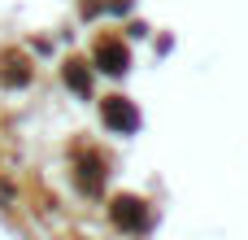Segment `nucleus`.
Wrapping results in <instances>:
<instances>
[{
    "label": "nucleus",
    "instance_id": "3",
    "mask_svg": "<svg viewBox=\"0 0 248 240\" xmlns=\"http://www.w3.org/2000/svg\"><path fill=\"white\" fill-rule=\"evenodd\" d=\"M113 219H118V223H126V227H144V210H140V201H118Z\"/></svg>",
    "mask_w": 248,
    "mask_h": 240
},
{
    "label": "nucleus",
    "instance_id": "1",
    "mask_svg": "<svg viewBox=\"0 0 248 240\" xmlns=\"http://www.w3.org/2000/svg\"><path fill=\"white\" fill-rule=\"evenodd\" d=\"M105 118H109L113 127H126V131L135 127V109H131L122 96H109V101H105Z\"/></svg>",
    "mask_w": 248,
    "mask_h": 240
},
{
    "label": "nucleus",
    "instance_id": "2",
    "mask_svg": "<svg viewBox=\"0 0 248 240\" xmlns=\"http://www.w3.org/2000/svg\"><path fill=\"white\" fill-rule=\"evenodd\" d=\"M96 61H100L105 70H113V74H118V70H126V48H122V44H100Z\"/></svg>",
    "mask_w": 248,
    "mask_h": 240
}]
</instances>
